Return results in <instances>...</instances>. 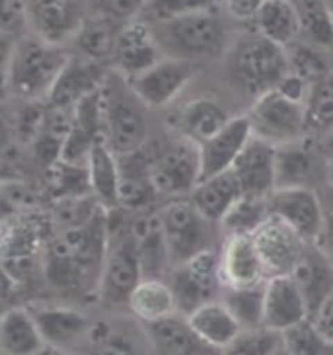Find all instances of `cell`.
<instances>
[{"label":"cell","mask_w":333,"mask_h":355,"mask_svg":"<svg viewBox=\"0 0 333 355\" xmlns=\"http://www.w3.org/2000/svg\"><path fill=\"white\" fill-rule=\"evenodd\" d=\"M109 242V211L80 227L61 230L45 248L43 272L55 289L74 297H98V283Z\"/></svg>","instance_id":"1"},{"label":"cell","mask_w":333,"mask_h":355,"mask_svg":"<svg viewBox=\"0 0 333 355\" xmlns=\"http://www.w3.org/2000/svg\"><path fill=\"white\" fill-rule=\"evenodd\" d=\"M69 59L66 47L43 42L33 33L16 37L6 90L26 102H47Z\"/></svg>","instance_id":"2"},{"label":"cell","mask_w":333,"mask_h":355,"mask_svg":"<svg viewBox=\"0 0 333 355\" xmlns=\"http://www.w3.org/2000/svg\"><path fill=\"white\" fill-rule=\"evenodd\" d=\"M104 110V141L117 157L135 153L146 145L148 123L141 98L123 74L109 71L100 86Z\"/></svg>","instance_id":"3"},{"label":"cell","mask_w":333,"mask_h":355,"mask_svg":"<svg viewBox=\"0 0 333 355\" xmlns=\"http://www.w3.org/2000/svg\"><path fill=\"white\" fill-rule=\"evenodd\" d=\"M150 30L164 57L189 63L217 57L222 53L226 42V30L217 8L160 21L150 26Z\"/></svg>","instance_id":"4"},{"label":"cell","mask_w":333,"mask_h":355,"mask_svg":"<svg viewBox=\"0 0 333 355\" xmlns=\"http://www.w3.org/2000/svg\"><path fill=\"white\" fill-rule=\"evenodd\" d=\"M230 83L244 94L258 98L273 90L289 73V59L285 47L265 40L255 32L240 40L228 55L226 67Z\"/></svg>","instance_id":"5"},{"label":"cell","mask_w":333,"mask_h":355,"mask_svg":"<svg viewBox=\"0 0 333 355\" xmlns=\"http://www.w3.org/2000/svg\"><path fill=\"white\" fill-rule=\"evenodd\" d=\"M143 277L131 225L114 227L109 219V242L96 299L107 309H127L131 293Z\"/></svg>","instance_id":"6"},{"label":"cell","mask_w":333,"mask_h":355,"mask_svg":"<svg viewBox=\"0 0 333 355\" xmlns=\"http://www.w3.org/2000/svg\"><path fill=\"white\" fill-rule=\"evenodd\" d=\"M148 153L152 182L158 196L168 199L189 198L201 180L197 143L177 135L162 145L148 146Z\"/></svg>","instance_id":"7"},{"label":"cell","mask_w":333,"mask_h":355,"mask_svg":"<svg viewBox=\"0 0 333 355\" xmlns=\"http://www.w3.org/2000/svg\"><path fill=\"white\" fill-rule=\"evenodd\" d=\"M158 217L166 241L170 270L213 248L210 227L215 223L205 219L189 198L168 199L158 209Z\"/></svg>","instance_id":"8"},{"label":"cell","mask_w":333,"mask_h":355,"mask_svg":"<svg viewBox=\"0 0 333 355\" xmlns=\"http://www.w3.org/2000/svg\"><path fill=\"white\" fill-rule=\"evenodd\" d=\"M246 117L253 137L275 146L304 141L308 137L304 104L282 96L275 88L253 98Z\"/></svg>","instance_id":"9"},{"label":"cell","mask_w":333,"mask_h":355,"mask_svg":"<svg viewBox=\"0 0 333 355\" xmlns=\"http://www.w3.org/2000/svg\"><path fill=\"white\" fill-rule=\"evenodd\" d=\"M168 283L176 299L177 313L186 316L199 306L220 299L224 285L220 277L219 252L208 248L191 260L174 266Z\"/></svg>","instance_id":"10"},{"label":"cell","mask_w":333,"mask_h":355,"mask_svg":"<svg viewBox=\"0 0 333 355\" xmlns=\"http://www.w3.org/2000/svg\"><path fill=\"white\" fill-rule=\"evenodd\" d=\"M86 18L84 0H28L30 33L53 45L73 43Z\"/></svg>","instance_id":"11"},{"label":"cell","mask_w":333,"mask_h":355,"mask_svg":"<svg viewBox=\"0 0 333 355\" xmlns=\"http://www.w3.org/2000/svg\"><path fill=\"white\" fill-rule=\"evenodd\" d=\"M193 76V63L174 57H162L146 71L129 78V84L146 107H164L188 88Z\"/></svg>","instance_id":"12"},{"label":"cell","mask_w":333,"mask_h":355,"mask_svg":"<svg viewBox=\"0 0 333 355\" xmlns=\"http://www.w3.org/2000/svg\"><path fill=\"white\" fill-rule=\"evenodd\" d=\"M69 355H154L145 324L92 320L82 344Z\"/></svg>","instance_id":"13"},{"label":"cell","mask_w":333,"mask_h":355,"mask_svg":"<svg viewBox=\"0 0 333 355\" xmlns=\"http://www.w3.org/2000/svg\"><path fill=\"white\" fill-rule=\"evenodd\" d=\"M271 213L285 220L308 244H318L323 236L325 217L318 196L308 186L277 188L269 196Z\"/></svg>","instance_id":"14"},{"label":"cell","mask_w":333,"mask_h":355,"mask_svg":"<svg viewBox=\"0 0 333 355\" xmlns=\"http://www.w3.org/2000/svg\"><path fill=\"white\" fill-rule=\"evenodd\" d=\"M251 236L267 273V279L275 275H289L308 246V242L298 232H294L285 220L275 217L273 213Z\"/></svg>","instance_id":"15"},{"label":"cell","mask_w":333,"mask_h":355,"mask_svg":"<svg viewBox=\"0 0 333 355\" xmlns=\"http://www.w3.org/2000/svg\"><path fill=\"white\" fill-rule=\"evenodd\" d=\"M164 55L158 47L150 26L141 18H133V20L125 21L117 33L109 64L114 71L123 74L129 80L146 71L148 67H152Z\"/></svg>","instance_id":"16"},{"label":"cell","mask_w":333,"mask_h":355,"mask_svg":"<svg viewBox=\"0 0 333 355\" xmlns=\"http://www.w3.org/2000/svg\"><path fill=\"white\" fill-rule=\"evenodd\" d=\"M109 71H111L109 63H100L71 53V59L63 69L59 80L53 86L45 104L59 110H73L82 98L96 92L102 86Z\"/></svg>","instance_id":"17"},{"label":"cell","mask_w":333,"mask_h":355,"mask_svg":"<svg viewBox=\"0 0 333 355\" xmlns=\"http://www.w3.org/2000/svg\"><path fill=\"white\" fill-rule=\"evenodd\" d=\"M220 277L224 287L246 289L267 282V273L251 234H230L219 252Z\"/></svg>","instance_id":"18"},{"label":"cell","mask_w":333,"mask_h":355,"mask_svg":"<svg viewBox=\"0 0 333 355\" xmlns=\"http://www.w3.org/2000/svg\"><path fill=\"white\" fill-rule=\"evenodd\" d=\"M275 150L277 146L251 137L248 145L230 168L236 176L242 196L250 198H269L275 191Z\"/></svg>","instance_id":"19"},{"label":"cell","mask_w":333,"mask_h":355,"mask_svg":"<svg viewBox=\"0 0 333 355\" xmlns=\"http://www.w3.org/2000/svg\"><path fill=\"white\" fill-rule=\"evenodd\" d=\"M253 133L246 114L234 115L226 125L217 131L207 141L199 145V157H201V180L217 176L220 172H226L234 166L236 158L248 145ZM199 180V182H201Z\"/></svg>","instance_id":"20"},{"label":"cell","mask_w":333,"mask_h":355,"mask_svg":"<svg viewBox=\"0 0 333 355\" xmlns=\"http://www.w3.org/2000/svg\"><path fill=\"white\" fill-rule=\"evenodd\" d=\"M308 320V309L291 275H275L263 285V328L281 334Z\"/></svg>","instance_id":"21"},{"label":"cell","mask_w":333,"mask_h":355,"mask_svg":"<svg viewBox=\"0 0 333 355\" xmlns=\"http://www.w3.org/2000/svg\"><path fill=\"white\" fill-rule=\"evenodd\" d=\"M119 162V209L146 211L156 201L158 191L150 172L148 145L117 157Z\"/></svg>","instance_id":"22"},{"label":"cell","mask_w":333,"mask_h":355,"mask_svg":"<svg viewBox=\"0 0 333 355\" xmlns=\"http://www.w3.org/2000/svg\"><path fill=\"white\" fill-rule=\"evenodd\" d=\"M289 275L300 289L302 299L308 309V318H312L318 313V309L325 303V299L333 293L332 258L318 244H308L302 258Z\"/></svg>","instance_id":"23"},{"label":"cell","mask_w":333,"mask_h":355,"mask_svg":"<svg viewBox=\"0 0 333 355\" xmlns=\"http://www.w3.org/2000/svg\"><path fill=\"white\" fill-rule=\"evenodd\" d=\"M146 334L154 355H220L222 352L207 344L193 330L188 316L181 313L146 324Z\"/></svg>","instance_id":"24"},{"label":"cell","mask_w":333,"mask_h":355,"mask_svg":"<svg viewBox=\"0 0 333 355\" xmlns=\"http://www.w3.org/2000/svg\"><path fill=\"white\" fill-rule=\"evenodd\" d=\"M45 344L73 354L88 334L92 318L73 306H42L32 311Z\"/></svg>","instance_id":"25"},{"label":"cell","mask_w":333,"mask_h":355,"mask_svg":"<svg viewBox=\"0 0 333 355\" xmlns=\"http://www.w3.org/2000/svg\"><path fill=\"white\" fill-rule=\"evenodd\" d=\"M45 347L32 309L12 306L0 314V355H39Z\"/></svg>","instance_id":"26"},{"label":"cell","mask_w":333,"mask_h":355,"mask_svg":"<svg viewBox=\"0 0 333 355\" xmlns=\"http://www.w3.org/2000/svg\"><path fill=\"white\" fill-rule=\"evenodd\" d=\"M131 232L135 239L143 275L164 277V273L170 272V258H168L166 241L162 234L158 211L154 213L141 211V215L131 223Z\"/></svg>","instance_id":"27"},{"label":"cell","mask_w":333,"mask_h":355,"mask_svg":"<svg viewBox=\"0 0 333 355\" xmlns=\"http://www.w3.org/2000/svg\"><path fill=\"white\" fill-rule=\"evenodd\" d=\"M234 115L213 98H195L179 110L176 117L177 135L201 145L228 123Z\"/></svg>","instance_id":"28"},{"label":"cell","mask_w":333,"mask_h":355,"mask_svg":"<svg viewBox=\"0 0 333 355\" xmlns=\"http://www.w3.org/2000/svg\"><path fill=\"white\" fill-rule=\"evenodd\" d=\"M240 198L242 189L232 170L201 180L189 196L191 203L201 211V215L215 225H220L222 217Z\"/></svg>","instance_id":"29"},{"label":"cell","mask_w":333,"mask_h":355,"mask_svg":"<svg viewBox=\"0 0 333 355\" xmlns=\"http://www.w3.org/2000/svg\"><path fill=\"white\" fill-rule=\"evenodd\" d=\"M188 320L207 344L220 352L226 349L230 344H234L244 334V328L240 326L236 316L230 313L228 306L220 299L195 309L193 313L188 314Z\"/></svg>","instance_id":"30"},{"label":"cell","mask_w":333,"mask_h":355,"mask_svg":"<svg viewBox=\"0 0 333 355\" xmlns=\"http://www.w3.org/2000/svg\"><path fill=\"white\" fill-rule=\"evenodd\" d=\"M127 311L145 326L176 314V299L170 283L164 277H143L129 297Z\"/></svg>","instance_id":"31"},{"label":"cell","mask_w":333,"mask_h":355,"mask_svg":"<svg viewBox=\"0 0 333 355\" xmlns=\"http://www.w3.org/2000/svg\"><path fill=\"white\" fill-rule=\"evenodd\" d=\"M90 191L107 211L119 209V162L105 141H98L88 158Z\"/></svg>","instance_id":"32"},{"label":"cell","mask_w":333,"mask_h":355,"mask_svg":"<svg viewBox=\"0 0 333 355\" xmlns=\"http://www.w3.org/2000/svg\"><path fill=\"white\" fill-rule=\"evenodd\" d=\"M255 32L281 47L300 40V21L291 0H267L255 18Z\"/></svg>","instance_id":"33"},{"label":"cell","mask_w":333,"mask_h":355,"mask_svg":"<svg viewBox=\"0 0 333 355\" xmlns=\"http://www.w3.org/2000/svg\"><path fill=\"white\" fill-rule=\"evenodd\" d=\"M125 21L114 20L104 14H98L94 18H86L80 32L74 37L73 45L78 49L80 57L100 61V63H109L117 33Z\"/></svg>","instance_id":"34"},{"label":"cell","mask_w":333,"mask_h":355,"mask_svg":"<svg viewBox=\"0 0 333 355\" xmlns=\"http://www.w3.org/2000/svg\"><path fill=\"white\" fill-rule=\"evenodd\" d=\"M314 158L304 141L279 145L275 150V189L306 186L312 178Z\"/></svg>","instance_id":"35"},{"label":"cell","mask_w":333,"mask_h":355,"mask_svg":"<svg viewBox=\"0 0 333 355\" xmlns=\"http://www.w3.org/2000/svg\"><path fill=\"white\" fill-rule=\"evenodd\" d=\"M300 21V37L320 49L333 47V16L327 0H291Z\"/></svg>","instance_id":"36"},{"label":"cell","mask_w":333,"mask_h":355,"mask_svg":"<svg viewBox=\"0 0 333 355\" xmlns=\"http://www.w3.org/2000/svg\"><path fill=\"white\" fill-rule=\"evenodd\" d=\"M271 215L269 198H242L230 207V211L222 217L220 227L224 234H253Z\"/></svg>","instance_id":"37"},{"label":"cell","mask_w":333,"mask_h":355,"mask_svg":"<svg viewBox=\"0 0 333 355\" xmlns=\"http://www.w3.org/2000/svg\"><path fill=\"white\" fill-rule=\"evenodd\" d=\"M263 285L246 287V289H232V287L222 289L220 301L236 316L244 332L263 328Z\"/></svg>","instance_id":"38"},{"label":"cell","mask_w":333,"mask_h":355,"mask_svg":"<svg viewBox=\"0 0 333 355\" xmlns=\"http://www.w3.org/2000/svg\"><path fill=\"white\" fill-rule=\"evenodd\" d=\"M304 112L308 135H323L333 125V71L310 86Z\"/></svg>","instance_id":"39"},{"label":"cell","mask_w":333,"mask_h":355,"mask_svg":"<svg viewBox=\"0 0 333 355\" xmlns=\"http://www.w3.org/2000/svg\"><path fill=\"white\" fill-rule=\"evenodd\" d=\"M285 51L289 59V71L300 76L302 80H306L310 86L332 73L330 63L320 51V47H316L312 43L296 40L291 45H287Z\"/></svg>","instance_id":"40"},{"label":"cell","mask_w":333,"mask_h":355,"mask_svg":"<svg viewBox=\"0 0 333 355\" xmlns=\"http://www.w3.org/2000/svg\"><path fill=\"white\" fill-rule=\"evenodd\" d=\"M281 347L287 355H333V345L308 318L282 330Z\"/></svg>","instance_id":"41"},{"label":"cell","mask_w":333,"mask_h":355,"mask_svg":"<svg viewBox=\"0 0 333 355\" xmlns=\"http://www.w3.org/2000/svg\"><path fill=\"white\" fill-rule=\"evenodd\" d=\"M220 0H146L138 16L148 26H154L160 21L176 20L181 16H188L193 12L215 10Z\"/></svg>","instance_id":"42"},{"label":"cell","mask_w":333,"mask_h":355,"mask_svg":"<svg viewBox=\"0 0 333 355\" xmlns=\"http://www.w3.org/2000/svg\"><path fill=\"white\" fill-rule=\"evenodd\" d=\"M281 347V334L271 330H251L244 332L234 344L222 349L220 355H273Z\"/></svg>","instance_id":"43"},{"label":"cell","mask_w":333,"mask_h":355,"mask_svg":"<svg viewBox=\"0 0 333 355\" xmlns=\"http://www.w3.org/2000/svg\"><path fill=\"white\" fill-rule=\"evenodd\" d=\"M28 26V0H0V32H14Z\"/></svg>","instance_id":"44"},{"label":"cell","mask_w":333,"mask_h":355,"mask_svg":"<svg viewBox=\"0 0 333 355\" xmlns=\"http://www.w3.org/2000/svg\"><path fill=\"white\" fill-rule=\"evenodd\" d=\"M90 2L96 4L98 14H104L119 21H129L138 16L146 0H90Z\"/></svg>","instance_id":"45"},{"label":"cell","mask_w":333,"mask_h":355,"mask_svg":"<svg viewBox=\"0 0 333 355\" xmlns=\"http://www.w3.org/2000/svg\"><path fill=\"white\" fill-rule=\"evenodd\" d=\"M275 90H279L282 96H287V98H291L294 102H300L304 104L306 102V96L310 92V84L306 83V80H302L300 76H296L294 73H289L282 76L279 84L275 86Z\"/></svg>","instance_id":"46"},{"label":"cell","mask_w":333,"mask_h":355,"mask_svg":"<svg viewBox=\"0 0 333 355\" xmlns=\"http://www.w3.org/2000/svg\"><path fill=\"white\" fill-rule=\"evenodd\" d=\"M318 332L333 345V293L325 299V303L318 309V313L310 318Z\"/></svg>","instance_id":"47"},{"label":"cell","mask_w":333,"mask_h":355,"mask_svg":"<svg viewBox=\"0 0 333 355\" xmlns=\"http://www.w3.org/2000/svg\"><path fill=\"white\" fill-rule=\"evenodd\" d=\"M267 0H224L228 12L236 20H253Z\"/></svg>","instance_id":"48"},{"label":"cell","mask_w":333,"mask_h":355,"mask_svg":"<svg viewBox=\"0 0 333 355\" xmlns=\"http://www.w3.org/2000/svg\"><path fill=\"white\" fill-rule=\"evenodd\" d=\"M16 37L6 32H0V90H6V76H8V67H10L12 51H14Z\"/></svg>","instance_id":"49"},{"label":"cell","mask_w":333,"mask_h":355,"mask_svg":"<svg viewBox=\"0 0 333 355\" xmlns=\"http://www.w3.org/2000/svg\"><path fill=\"white\" fill-rule=\"evenodd\" d=\"M20 180V170L6 157V153H0V184H14Z\"/></svg>","instance_id":"50"},{"label":"cell","mask_w":333,"mask_h":355,"mask_svg":"<svg viewBox=\"0 0 333 355\" xmlns=\"http://www.w3.org/2000/svg\"><path fill=\"white\" fill-rule=\"evenodd\" d=\"M14 141V129H12V123L0 115V153H6V148L10 146V143Z\"/></svg>","instance_id":"51"},{"label":"cell","mask_w":333,"mask_h":355,"mask_svg":"<svg viewBox=\"0 0 333 355\" xmlns=\"http://www.w3.org/2000/svg\"><path fill=\"white\" fill-rule=\"evenodd\" d=\"M320 148H322L323 157L333 160V125L323 135H320Z\"/></svg>","instance_id":"52"},{"label":"cell","mask_w":333,"mask_h":355,"mask_svg":"<svg viewBox=\"0 0 333 355\" xmlns=\"http://www.w3.org/2000/svg\"><path fill=\"white\" fill-rule=\"evenodd\" d=\"M39 355H69V354H64V352H61V349H55V347H49V345H47Z\"/></svg>","instance_id":"53"},{"label":"cell","mask_w":333,"mask_h":355,"mask_svg":"<svg viewBox=\"0 0 333 355\" xmlns=\"http://www.w3.org/2000/svg\"><path fill=\"white\" fill-rule=\"evenodd\" d=\"M327 252V256H330V258H332V261H333V241L330 242V250H325Z\"/></svg>","instance_id":"54"},{"label":"cell","mask_w":333,"mask_h":355,"mask_svg":"<svg viewBox=\"0 0 333 355\" xmlns=\"http://www.w3.org/2000/svg\"><path fill=\"white\" fill-rule=\"evenodd\" d=\"M273 355H287V354L282 352V347H279V349H277V352H275V354H273Z\"/></svg>","instance_id":"55"},{"label":"cell","mask_w":333,"mask_h":355,"mask_svg":"<svg viewBox=\"0 0 333 355\" xmlns=\"http://www.w3.org/2000/svg\"><path fill=\"white\" fill-rule=\"evenodd\" d=\"M327 6H330V10H332V16H333V0H327Z\"/></svg>","instance_id":"56"},{"label":"cell","mask_w":333,"mask_h":355,"mask_svg":"<svg viewBox=\"0 0 333 355\" xmlns=\"http://www.w3.org/2000/svg\"><path fill=\"white\" fill-rule=\"evenodd\" d=\"M0 94H2V90H0Z\"/></svg>","instance_id":"57"}]
</instances>
